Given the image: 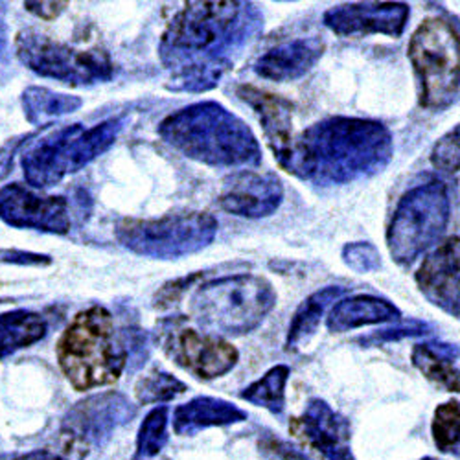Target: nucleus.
Instances as JSON below:
<instances>
[{
    "label": "nucleus",
    "mask_w": 460,
    "mask_h": 460,
    "mask_svg": "<svg viewBox=\"0 0 460 460\" xmlns=\"http://www.w3.org/2000/svg\"><path fill=\"white\" fill-rule=\"evenodd\" d=\"M263 30V15L251 3H186L168 22L159 41V59L168 70V91L207 93Z\"/></svg>",
    "instance_id": "nucleus-1"
},
{
    "label": "nucleus",
    "mask_w": 460,
    "mask_h": 460,
    "mask_svg": "<svg viewBox=\"0 0 460 460\" xmlns=\"http://www.w3.org/2000/svg\"><path fill=\"white\" fill-rule=\"evenodd\" d=\"M300 179L350 184L385 170L394 155L393 133L370 119L330 117L298 135Z\"/></svg>",
    "instance_id": "nucleus-2"
},
{
    "label": "nucleus",
    "mask_w": 460,
    "mask_h": 460,
    "mask_svg": "<svg viewBox=\"0 0 460 460\" xmlns=\"http://www.w3.org/2000/svg\"><path fill=\"white\" fill-rule=\"evenodd\" d=\"M159 137L186 159L212 168H256L261 147L238 114L217 102H198L166 117Z\"/></svg>",
    "instance_id": "nucleus-3"
},
{
    "label": "nucleus",
    "mask_w": 460,
    "mask_h": 460,
    "mask_svg": "<svg viewBox=\"0 0 460 460\" xmlns=\"http://www.w3.org/2000/svg\"><path fill=\"white\" fill-rule=\"evenodd\" d=\"M56 358L70 385L85 393L117 383L129 352L112 314L103 305H91L66 324L56 344Z\"/></svg>",
    "instance_id": "nucleus-4"
},
{
    "label": "nucleus",
    "mask_w": 460,
    "mask_h": 460,
    "mask_svg": "<svg viewBox=\"0 0 460 460\" xmlns=\"http://www.w3.org/2000/svg\"><path fill=\"white\" fill-rule=\"evenodd\" d=\"M273 284L240 273L212 279L191 293L188 312L205 333L242 337L254 332L277 305Z\"/></svg>",
    "instance_id": "nucleus-5"
},
{
    "label": "nucleus",
    "mask_w": 460,
    "mask_h": 460,
    "mask_svg": "<svg viewBox=\"0 0 460 460\" xmlns=\"http://www.w3.org/2000/svg\"><path fill=\"white\" fill-rule=\"evenodd\" d=\"M124 124L126 117H112L93 128L63 126L30 144L21 157L28 184L45 190L78 173L117 142Z\"/></svg>",
    "instance_id": "nucleus-6"
},
{
    "label": "nucleus",
    "mask_w": 460,
    "mask_h": 460,
    "mask_svg": "<svg viewBox=\"0 0 460 460\" xmlns=\"http://www.w3.org/2000/svg\"><path fill=\"white\" fill-rule=\"evenodd\" d=\"M451 217L447 186L428 181L407 190L387 226V249L398 265H412L444 236Z\"/></svg>",
    "instance_id": "nucleus-7"
},
{
    "label": "nucleus",
    "mask_w": 460,
    "mask_h": 460,
    "mask_svg": "<svg viewBox=\"0 0 460 460\" xmlns=\"http://www.w3.org/2000/svg\"><path fill=\"white\" fill-rule=\"evenodd\" d=\"M407 58L420 87V105L446 111L458 100V30L442 17H429L412 31Z\"/></svg>",
    "instance_id": "nucleus-8"
},
{
    "label": "nucleus",
    "mask_w": 460,
    "mask_h": 460,
    "mask_svg": "<svg viewBox=\"0 0 460 460\" xmlns=\"http://www.w3.org/2000/svg\"><path fill=\"white\" fill-rule=\"evenodd\" d=\"M219 223L208 212H175L157 219L126 217L114 228L119 243L133 254L153 260H179L207 249Z\"/></svg>",
    "instance_id": "nucleus-9"
},
{
    "label": "nucleus",
    "mask_w": 460,
    "mask_h": 460,
    "mask_svg": "<svg viewBox=\"0 0 460 460\" xmlns=\"http://www.w3.org/2000/svg\"><path fill=\"white\" fill-rule=\"evenodd\" d=\"M19 61L43 78L72 87L105 84L114 75V63L105 49H75L37 30H21L15 37Z\"/></svg>",
    "instance_id": "nucleus-10"
},
{
    "label": "nucleus",
    "mask_w": 460,
    "mask_h": 460,
    "mask_svg": "<svg viewBox=\"0 0 460 460\" xmlns=\"http://www.w3.org/2000/svg\"><path fill=\"white\" fill-rule=\"evenodd\" d=\"M236 96L245 102L258 117L267 146L271 147L279 164L291 175L300 179V151L298 137L293 128L295 105L265 89L251 84L240 85Z\"/></svg>",
    "instance_id": "nucleus-11"
},
{
    "label": "nucleus",
    "mask_w": 460,
    "mask_h": 460,
    "mask_svg": "<svg viewBox=\"0 0 460 460\" xmlns=\"http://www.w3.org/2000/svg\"><path fill=\"white\" fill-rule=\"evenodd\" d=\"M137 407L120 393H102L75 403L63 418V437L84 447L103 446L119 428L129 424Z\"/></svg>",
    "instance_id": "nucleus-12"
},
{
    "label": "nucleus",
    "mask_w": 460,
    "mask_h": 460,
    "mask_svg": "<svg viewBox=\"0 0 460 460\" xmlns=\"http://www.w3.org/2000/svg\"><path fill=\"white\" fill-rule=\"evenodd\" d=\"M166 354L186 372L199 379L228 374L240 361V352L223 337L191 328H170L164 335Z\"/></svg>",
    "instance_id": "nucleus-13"
},
{
    "label": "nucleus",
    "mask_w": 460,
    "mask_h": 460,
    "mask_svg": "<svg viewBox=\"0 0 460 460\" xmlns=\"http://www.w3.org/2000/svg\"><path fill=\"white\" fill-rule=\"evenodd\" d=\"M0 219L15 228L41 230L49 234H66L70 230V207L63 196L33 194L22 184L0 188Z\"/></svg>",
    "instance_id": "nucleus-14"
},
{
    "label": "nucleus",
    "mask_w": 460,
    "mask_h": 460,
    "mask_svg": "<svg viewBox=\"0 0 460 460\" xmlns=\"http://www.w3.org/2000/svg\"><path fill=\"white\" fill-rule=\"evenodd\" d=\"M289 431L328 460H356L350 451V421L321 398L310 400L300 416L291 418Z\"/></svg>",
    "instance_id": "nucleus-15"
},
{
    "label": "nucleus",
    "mask_w": 460,
    "mask_h": 460,
    "mask_svg": "<svg viewBox=\"0 0 460 460\" xmlns=\"http://www.w3.org/2000/svg\"><path fill=\"white\" fill-rule=\"evenodd\" d=\"M411 19V6L403 3H354L330 8L323 22L339 37L374 35L402 37Z\"/></svg>",
    "instance_id": "nucleus-16"
},
{
    "label": "nucleus",
    "mask_w": 460,
    "mask_h": 460,
    "mask_svg": "<svg viewBox=\"0 0 460 460\" xmlns=\"http://www.w3.org/2000/svg\"><path fill=\"white\" fill-rule=\"evenodd\" d=\"M284 201V184L275 173L240 172L223 182L217 198L221 210L247 219L273 216Z\"/></svg>",
    "instance_id": "nucleus-17"
},
{
    "label": "nucleus",
    "mask_w": 460,
    "mask_h": 460,
    "mask_svg": "<svg viewBox=\"0 0 460 460\" xmlns=\"http://www.w3.org/2000/svg\"><path fill=\"white\" fill-rule=\"evenodd\" d=\"M458 267L460 242L458 236H451L424 258L414 275L420 293L453 319L460 315Z\"/></svg>",
    "instance_id": "nucleus-18"
},
{
    "label": "nucleus",
    "mask_w": 460,
    "mask_h": 460,
    "mask_svg": "<svg viewBox=\"0 0 460 460\" xmlns=\"http://www.w3.org/2000/svg\"><path fill=\"white\" fill-rule=\"evenodd\" d=\"M326 43L321 37H300L267 50L254 63V72L263 80L295 82L308 74L324 56Z\"/></svg>",
    "instance_id": "nucleus-19"
},
{
    "label": "nucleus",
    "mask_w": 460,
    "mask_h": 460,
    "mask_svg": "<svg viewBox=\"0 0 460 460\" xmlns=\"http://www.w3.org/2000/svg\"><path fill=\"white\" fill-rule=\"evenodd\" d=\"M402 319L396 305L376 295H354L339 300L326 317V328L333 333L350 332L363 326L394 323Z\"/></svg>",
    "instance_id": "nucleus-20"
},
{
    "label": "nucleus",
    "mask_w": 460,
    "mask_h": 460,
    "mask_svg": "<svg viewBox=\"0 0 460 460\" xmlns=\"http://www.w3.org/2000/svg\"><path fill=\"white\" fill-rule=\"evenodd\" d=\"M247 420V412L221 398L198 396L173 411V431L181 437L196 435L207 428L233 426Z\"/></svg>",
    "instance_id": "nucleus-21"
},
{
    "label": "nucleus",
    "mask_w": 460,
    "mask_h": 460,
    "mask_svg": "<svg viewBox=\"0 0 460 460\" xmlns=\"http://www.w3.org/2000/svg\"><path fill=\"white\" fill-rule=\"evenodd\" d=\"M412 365L447 393H458V349L447 342H420L411 352Z\"/></svg>",
    "instance_id": "nucleus-22"
},
{
    "label": "nucleus",
    "mask_w": 460,
    "mask_h": 460,
    "mask_svg": "<svg viewBox=\"0 0 460 460\" xmlns=\"http://www.w3.org/2000/svg\"><path fill=\"white\" fill-rule=\"evenodd\" d=\"M349 289L342 286H328L323 288L315 293H312L308 298H305L298 310L295 312L289 330H288V339H286V349L295 350L300 344L308 342L319 330L321 319L324 312L328 310V305L335 300H339Z\"/></svg>",
    "instance_id": "nucleus-23"
},
{
    "label": "nucleus",
    "mask_w": 460,
    "mask_h": 460,
    "mask_svg": "<svg viewBox=\"0 0 460 460\" xmlns=\"http://www.w3.org/2000/svg\"><path fill=\"white\" fill-rule=\"evenodd\" d=\"M49 332L43 315L30 310L0 314V359L40 342Z\"/></svg>",
    "instance_id": "nucleus-24"
},
{
    "label": "nucleus",
    "mask_w": 460,
    "mask_h": 460,
    "mask_svg": "<svg viewBox=\"0 0 460 460\" xmlns=\"http://www.w3.org/2000/svg\"><path fill=\"white\" fill-rule=\"evenodd\" d=\"M84 105L80 96L59 94L45 87H28L22 93L24 117L33 126H47Z\"/></svg>",
    "instance_id": "nucleus-25"
},
{
    "label": "nucleus",
    "mask_w": 460,
    "mask_h": 460,
    "mask_svg": "<svg viewBox=\"0 0 460 460\" xmlns=\"http://www.w3.org/2000/svg\"><path fill=\"white\" fill-rule=\"evenodd\" d=\"M289 376V367L277 365L271 370H267L260 379L251 383L247 389H243L240 393V398L252 405L267 409L275 416H282L286 409V385Z\"/></svg>",
    "instance_id": "nucleus-26"
},
{
    "label": "nucleus",
    "mask_w": 460,
    "mask_h": 460,
    "mask_svg": "<svg viewBox=\"0 0 460 460\" xmlns=\"http://www.w3.org/2000/svg\"><path fill=\"white\" fill-rule=\"evenodd\" d=\"M188 391L186 383L164 370H153L142 376L135 385V398L140 405L164 403Z\"/></svg>",
    "instance_id": "nucleus-27"
},
{
    "label": "nucleus",
    "mask_w": 460,
    "mask_h": 460,
    "mask_svg": "<svg viewBox=\"0 0 460 460\" xmlns=\"http://www.w3.org/2000/svg\"><path fill=\"white\" fill-rule=\"evenodd\" d=\"M168 414L170 409L164 405L155 407L147 412L138 429L135 460L151 458L163 451V447L168 442Z\"/></svg>",
    "instance_id": "nucleus-28"
},
{
    "label": "nucleus",
    "mask_w": 460,
    "mask_h": 460,
    "mask_svg": "<svg viewBox=\"0 0 460 460\" xmlns=\"http://www.w3.org/2000/svg\"><path fill=\"white\" fill-rule=\"evenodd\" d=\"M458 428H460V407L456 400L446 402L437 407L433 420L435 444L442 453L458 455Z\"/></svg>",
    "instance_id": "nucleus-29"
},
{
    "label": "nucleus",
    "mask_w": 460,
    "mask_h": 460,
    "mask_svg": "<svg viewBox=\"0 0 460 460\" xmlns=\"http://www.w3.org/2000/svg\"><path fill=\"white\" fill-rule=\"evenodd\" d=\"M342 261L359 275L376 273L381 267V254L370 242H354L342 247Z\"/></svg>",
    "instance_id": "nucleus-30"
},
{
    "label": "nucleus",
    "mask_w": 460,
    "mask_h": 460,
    "mask_svg": "<svg viewBox=\"0 0 460 460\" xmlns=\"http://www.w3.org/2000/svg\"><path fill=\"white\" fill-rule=\"evenodd\" d=\"M458 126H455L447 135H444L431 151V163L433 166L447 175H458Z\"/></svg>",
    "instance_id": "nucleus-31"
},
{
    "label": "nucleus",
    "mask_w": 460,
    "mask_h": 460,
    "mask_svg": "<svg viewBox=\"0 0 460 460\" xmlns=\"http://www.w3.org/2000/svg\"><path fill=\"white\" fill-rule=\"evenodd\" d=\"M431 332V326L424 321H418V319H411L407 323H400L394 328H387V330H381L376 333H370L367 337H361L359 342L361 344H376V342H393V341H400L405 337H418V335H426Z\"/></svg>",
    "instance_id": "nucleus-32"
},
{
    "label": "nucleus",
    "mask_w": 460,
    "mask_h": 460,
    "mask_svg": "<svg viewBox=\"0 0 460 460\" xmlns=\"http://www.w3.org/2000/svg\"><path fill=\"white\" fill-rule=\"evenodd\" d=\"M87 455V447L70 442L65 438L61 449H37L24 455H3L0 460H84Z\"/></svg>",
    "instance_id": "nucleus-33"
},
{
    "label": "nucleus",
    "mask_w": 460,
    "mask_h": 460,
    "mask_svg": "<svg viewBox=\"0 0 460 460\" xmlns=\"http://www.w3.org/2000/svg\"><path fill=\"white\" fill-rule=\"evenodd\" d=\"M0 263H15V265H35L43 267L50 265L52 258L40 252L17 251V249H0Z\"/></svg>",
    "instance_id": "nucleus-34"
},
{
    "label": "nucleus",
    "mask_w": 460,
    "mask_h": 460,
    "mask_svg": "<svg viewBox=\"0 0 460 460\" xmlns=\"http://www.w3.org/2000/svg\"><path fill=\"white\" fill-rule=\"evenodd\" d=\"M261 447L265 451L273 453V456H279V458H286V460H312L308 455L300 453V449H296V447L289 446L288 442H284L280 438H275V437H271L270 440H265L261 444Z\"/></svg>",
    "instance_id": "nucleus-35"
},
{
    "label": "nucleus",
    "mask_w": 460,
    "mask_h": 460,
    "mask_svg": "<svg viewBox=\"0 0 460 460\" xmlns=\"http://www.w3.org/2000/svg\"><path fill=\"white\" fill-rule=\"evenodd\" d=\"M68 6V3H24V8L45 21H54L61 15V12Z\"/></svg>",
    "instance_id": "nucleus-36"
},
{
    "label": "nucleus",
    "mask_w": 460,
    "mask_h": 460,
    "mask_svg": "<svg viewBox=\"0 0 460 460\" xmlns=\"http://www.w3.org/2000/svg\"><path fill=\"white\" fill-rule=\"evenodd\" d=\"M19 142L17 140H10L3 149H0V177H4L13 163V153L17 151Z\"/></svg>",
    "instance_id": "nucleus-37"
},
{
    "label": "nucleus",
    "mask_w": 460,
    "mask_h": 460,
    "mask_svg": "<svg viewBox=\"0 0 460 460\" xmlns=\"http://www.w3.org/2000/svg\"><path fill=\"white\" fill-rule=\"evenodd\" d=\"M6 41H8V28L4 19V4H0V52L6 49Z\"/></svg>",
    "instance_id": "nucleus-38"
},
{
    "label": "nucleus",
    "mask_w": 460,
    "mask_h": 460,
    "mask_svg": "<svg viewBox=\"0 0 460 460\" xmlns=\"http://www.w3.org/2000/svg\"><path fill=\"white\" fill-rule=\"evenodd\" d=\"M421 460H437V458H431V456H426V458H421Z\"/></svg>",
    "instance_id": "nucleus-39"
}]
</instances>
